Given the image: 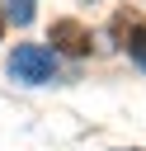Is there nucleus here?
Masks as SVG:
<instances>
[{
	"label": "nucleus",
	"instance_id": "obj_1",
	"mask_svg": "<svg viewBox=\"0 0 146 151\" xmlns=\"http://www.w3.org/2000/svg\"><path fill=\"white\" fill-rule=\"evenodd\" d=\"M9 76L24 80V85H47L57 76V57L42 47V42H24L9 52Z\"/></svg>",
	"mask_w": 146,
	"mask_h": 151
},
{
	"label": "nucleus",
	"instance_id": "obj_2",
	"mask_svg": "<svg viewBox=\"0 0 146 151\" xmlns=\"http://www.w3.org/2000/svg\"><path fill=\"white\" fill-rule=\"evenodd\" d=\"M113 38L127 47V57H132L137 66H146V19H141V14L118 9V14H113Z\"/></svg>",
	"mask_w": 146,
	"mask_h": 151
},
{
	"label": "nucleus",
	"instance_id": "obj_3",
	"mask_svg": "<svg viewBox=\"0 0 146 151\" xmlns=\"http://www.w3.org/2000/svg\"><path fill=\"white\" fill-rule=\"evenodd\" d=\"M47 52L57 57V52H66V57H85L89 52V28L85 24H75V19H57L52 24V33H47Z\"/></svg>",
	"mask_w": 146,
	"mask_h": 151
},
{
	"label": "nucleus",
	"instance_id": "obj_4",
	"mask_svg": "<svg viewBox=\"0 0 146 151\" xmlns=\"http://www.w3.org/2000/svg\"><path fill=\"white\" fill-rule=\"evenodd\" d=\"M9 14H14V24H28L33 19V0H9Z\"/></svg>",
	"mask_w": 146,
	"mask_h": 151
},
{
	"label": "nucleus",
	"instance_id": "obj_5",
	"mask_svg": "<svg viewBox=\"0 0 146 151\" xmlns=\"http://www.w3.org/2000/svg\"><path fill=\"white\" fill-rule=\"evenodd\" d=\"M0 33H5V14H0Z\"/></svg>",
	"mask_w": 146,
	"mask_h": 151
}]
</instances>
